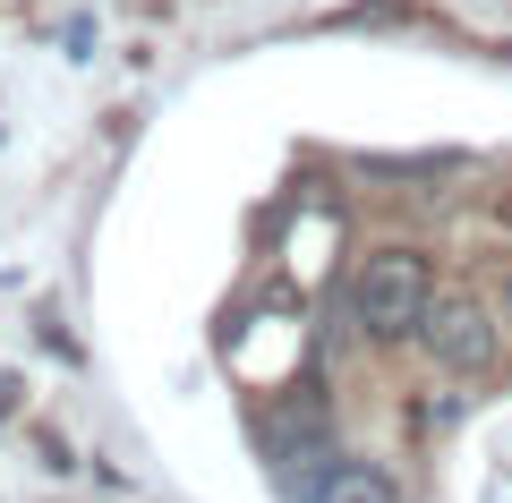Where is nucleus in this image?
<instances>
[{
  "instance_id": "f257e3e1",
  "label": "nucleus",
  "mask_w": 512,
  "mask_h": 503,
  "mask_svg": "<svg viewBox=\"0 0 512 503\" xmlns=\"http://www.w3.org/2000/svg\"><path fill=\"white\" fill-rule=\"evenodd\" d=\"M427 307H436V273L419 248H376L350 273V316H359L367 342H419Z\"/></svg>"
},
{
  "instance_id": "f03ea898",
  "label": "nucleus",
  "mask_w": 512,
  "mask_h": 503,
  "mask_svg": "<svg viewBox=\"0 0 512 503\" xmlns=\"http://www.w3.org/2000/svg\"><path fill=\"white\" fill-rule=\"evenodd\" d=\"M419 350L436 367H453V376H478V367H495L504 333H495V316L470 299V290H444V299L427 307V324H419Z\"/></svg>"
},
{
  "instance_id": "7ed1b4c3",
  "label": "nucleus",
  "mask_w": 512,
  "mask_h": 503,
  "mask_svg": "<svg viewBox=\"0 0 512 503\" xmlns=\"http://www.w3.org/2000/svg\"><path fill=\"white\" fill-rule=\"evenodd\" d=\"M291 495L299 503H402V486L384 478L376 461H350V452H308L291 469Z\"/></svg>"
},
{
  "instance_id": "20e7f679",
  "label": "nucleus",
  "mask_w": 512,
  "mask_h": 503,
  "mask_svg": "<svg viewBox=\"0 0 512 503\" xmlns=\"http://www.w3.org/2000/svg\"><path fill=\"white\" fill-rule=\"evenodd\" d=\"M504 316H512V282H504Z\"/></svg>"
}]
</instances>
